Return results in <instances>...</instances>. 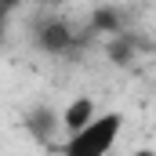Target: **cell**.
Listing matches in <instances>:
<instances>
[{"label":"cell","instance_id":"6da1fadb","mask_svg":"<svg viewBox=\"0 0 156 156\" xmlns=\"http://www.w3.org/2000/svg\"><path fill=\"white\" fill-rule=\"evenodd\" d=\"M120 131H123V113H120V109L94 113L83 127L69 131V138H66L62 149L69 156H105V153H113Z\"/></svg>","mask_w":156,"mask_h":156},{"label":"cell","instance_id":"7a4b0ae2","mask_svg":"<svg viewBox=\"0 0 156 156\" xmlns=\"http://www.w3.org/2000/svg\"><path fill=\"white\" fill-rule=\"evenodd\" d=\"M94 113H98V105H94V102H91L87 94H80V98H73V102H69V105L62 109V120H58V127H62V131L69 134V131L83 127V123L94 116Z\"/></svg>","mask_w":156,"mask_h":156},{"label":"cell","instance_id":"3957f363","mask_svg":"<svg viewBox=\"0 0 156 156\" xmlns=\"http://www.w3.org/2000/svg\"><path fill=\"white\" fill-rule=\"evenodd\" d=\"M69 26H62V22H47L44 29H40V47L44 51H51V55H58V51H69Z\"/></svg>","mask_w":156,"mask_h":156},{"label":"cell","instance_id":"277c9868","mask_svg":"<svg viewBox=\"0 0 156 156\" xmlns=\"http://www.w3.org/2000/svg\"><path fill=\"white\" fill-rule=\"evenodd\" d=\"M29 123H33V134H44V138H47V131H51V123H55V120H51V113L44 109V113H40V116H33Z\"/></svg>","mask_w":156,"mask_h":156},{"label":"cell","instance_id":"5b68a950","mask_svg":"<svg viewBox=\"0 0 156 156\" xmlns=\"http://www.w3.org/2000/svg\"><path fill=\"white\" fill-rule=\"evenodd\" d=\"M11 7H15V0H0V40H4V29H7V18H11Z\"/></svg>","mask_w":156,"mask_h":156}]
</instances>
